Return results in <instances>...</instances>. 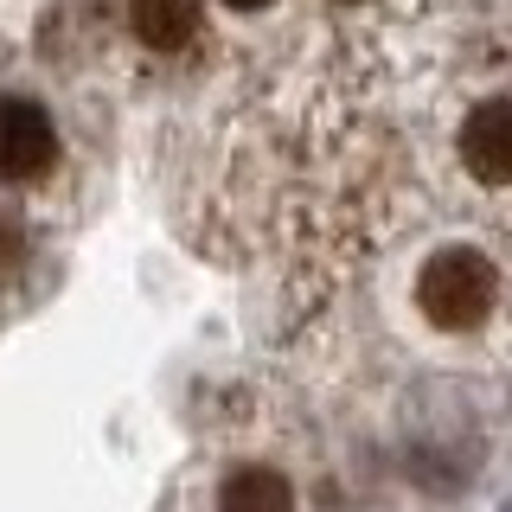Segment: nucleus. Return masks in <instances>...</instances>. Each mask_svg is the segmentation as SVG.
<instances>
[{
    "instance_id": "nucleus-1",
    "label": "nucleus",
    "mask_w": 512,
    "mask_h": 512,
    "mask_svg": "<svg viewBox=\"0 0 512 512\" xmlns=\"http://www.w3.org/2000/svg\"><path fill=\"white\" fill-rule=\"evenodd\" d=\"M493 295H500V276L474 244H448L423 263L416 276V308H423L429 327L442 333H468L493 314Z\"/></svg>"
},
{
    "instance_id": "nucleus-2",
    "label": "nucleus",
    "mask_w": 512,
    "mask_h": 512,
    "mask_svg": "<svg viewBox=\"0 0 512 512\" xmlns=\"http://www.w3.org/2000/svg\"><path fill=\"white\" fill-rule=\"evenodd\" d=\"M58 167V122L32 96H0V180L32 186Z\"/></svg>"
},
{
    "instance_id": "nucleus-3",
    "label": "nucleus",
    "mask_w": 512,
    "mask_h": 512,
    "mask_svg": "<svg viewBox=\"0 0 512 512\" xmlns=\"http://www.w3.org/2000/svg\"><path fill=\"white\" fill-rule=\"evenodd\" d=\"M461 167L480 186H512V103L506 96L468 109V122H461Z\"/></svg>"
},
{
    "instance_id": "nucleus-4",
    "label": "nucleus",
    "mask_w": 512,
    "mask_h": 512,
    "mask_svg": "<svg viewBox=\"0 0 512 512\" xmlns=\"http://www.w3.org/2000/svg\"><path fill=\"white\" fill-rule=\"evenodd\" d=\"M128 26H135V39L148 52H186L199 39L205 13L199 0H128Z\"/></svg>"
},
{
    "instance_id": "nucleus-5",
    "label": "nucleus",
    "mask_w": 512,
    "mask_h": 512,
    "mask_svg": "<svg viewBox=\"0 0 512 512\" xmlns=\"http://www.w3.org/2000/svg\"><path fill=\"white\" fill-rule=\"evenodd\" d=\"M218 512H295V487L276 468H237L218 480Z\"/></svg>"
},
{
    "instance_id": "nucleus-6",
    "label": "nucleus",
    "mask_w": 512,
    "mask_h": 512,
    "mask_svg": "<svg viewBox=\"0 0 512 512\" xmlns=\"http://www.w3.org/2000/svg\"><path fill=\"white\" fill-rule=\"evenodd\" d=\"M20 250H26V237H20V224H13L7 212H0V269H13V263H20Z\"/></svg>"
},
{
    "instance_id": "nucleus-7",
    "label": "nucleus",
    "mask_w": 512,
    "mask_h": 512,
    "mask_svg": "<svg viewBox=\"0 0 512 512\" xmlns=\"http://www.w3.org/2000/svg\"><path fill=\"white\" fill-rule=\"evenodd\" d=\"M231 7H237V13H256V7H269V0H231Z\"/></svg>"
},
{
    "instance_id": "nucleus-8",
    "label": "nucleus",
    "mask_w": 512,
    "mask_h": 512,
    "mask_svg": "<svg viewBox=\"0 0 512 512\" xmlns=\"http://www.w3.org/2000/svg\"><path fill=\"white\" fill-rule=\"evenodd\" d=\"M506 512H512V500H506Z\"/></svg>"
}]
</instances>
